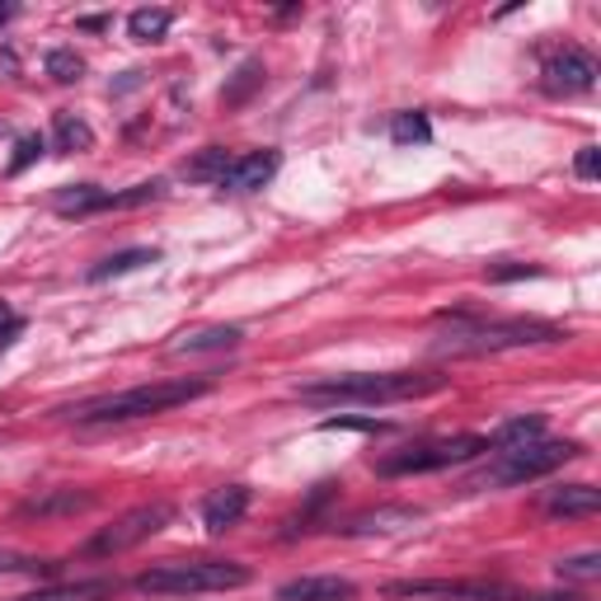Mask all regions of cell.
<instances>
[{"label": "cell", "mask_w": 601, "mask_h": 601, "mask_svg": "<svg viewBox=\"0 0 601 601\" xmlns=\"http://www.w3.org/2000/svg\"><path fill=\"white\" fill-rule=\"evenodd\" d=\"M170 24H174L170 10H132L128 14V33H132L136 43H161L165 33H170Z\"/></svg>", "instance_id": "cell-19"}, {"label": "cell", "mask_w": 601, "mask_h": 601, "mask_svg": "<svg viewBox=\"0 0 601 601\" xmlns=\"http://www.w3.org/2000/svg\"><path fill=\"white\" fill-rule=\"evenodd\" d=\"M447 391L441 371H352V376H325L300 385V400L310 404H400V400H418V395H437Z\"/></svg>", "instance_id": "cell-1"}, {"label": "cell", "mask_w": 601, "mask_h": 601, "mask_svg": "<svg viewBox=\"0 0 601 601\" xmlns=\"http://www.w3.org/2000/svg\"><path fill=\"white\" fill-rule=\"evenodd\" d=\"M282 170V155L277 151H250V155H240V161H231V170L221 174V184L226 193H254L263 184H273V174Z\"/></svg>", "instance_id": "cell-10"}, {"label": "cell", "mask_w": 601, "mask_h": 601, "mask_svg": "<svg viewBox=\"0 0 601 601\" xmlns=\"http://www.w3.org/2000/svg\"><path fill=\"white\" fill-rule=\"evenodd\" d=\"M240 343V329L236 325H217V329H198V334H184L174 352H217V348H236Z\"/></svg>", "instance_id": "cell-18"}, {"label": "cell", "mask_w": 601, "mask_h": 601, "mask_svg": "<svg viewBox=\"0 0 601 601\" xmlns=\"http://www.w3.org/2000/svg\"><path fill=\"white\" fill-rule=\"evenodd\" d=\"M540 269L536 263H507V269H489V277L493 282H512V277H536Z\"/></svg>", "instance_id": "cell-32"}, {"label": "cell", "mask_w": 601, "mask_h": 601, "mask_svg": "<svg viewBox=\"0 0 601 601\" xmlns=\"http://www.w3.org/2000/svg\"><path fill=\"white\" fill-rule=\"evenodd\" d=\"M573 170H578V179H597V174H601V151L597 146H582Z\"/></svg>", "instance_id": "cell-31"}, {"label": "cell", "mask_w": 601, "mask_h": 601, "mask_svg": "<svg viewBox=\"0 0 601 601\" xmlns=\"http://www.w3.org/2000/svg\"><path fill=\"white\" fill-rule=\"evenodd\" d=\"M47 76L57 85H76L85 76V62L70 47H57V52H47Z\"/></svg>", "instance_id": "cell-25"}, {"label": "cell", "mask_w": 601, "mask_h": 601, "mask_svg": "<svg viewBox=\"0 0 601 601\" xmlns=\"http://www.w3.org/2000/svg\"><path fill=\"white\" fill-rule=\"evenodd\" d=\"M484 451H489L484 437H428V441H409V447L391 451L376 470L385 474V480H400V474H433V470L466 466Z\"/></svg>", "instance_id": "cell-5"}, {"label": "cell", "mask_w": 601, "mask_h": 601, "mask_svg": "<svg viewBox=\"0 0 601 601\" xmlns=\"http://www.w3.org/2000/svg\"><path fill=\"white\" fill-rule=\"evenodd\" d=\"M109 597H113V582L95 578V582H66V588H39L20 601H109Z\"/></svg>", "instance_id": "cell-15"}, {"label": "cell", "mask_w": 601, "mask_h": 601, "mask_svg": "<svg viewBox=\"0 0 601 601\" xmlns=\"http://www.w3.org/2000/svg\"><path fill=\"white\" fill-rule=\"evenodd\" d=\"M47 151V141L39 136V132H29V136H20V146H14V161H10V174H24L39 155Z\"/></svg>", "instance_id": "cell-28"}, {"label": "cell", "mask_w": 601, "mask_h": 601, "mask_svg": "<svg viewBox=\"0 0 601 601\" xmlns=\"http://www.w3.org/2000/svg\"><path fill=\"white\" fill-rule=\"evenodd\" d=\"M165 198V184L161 179H146V184H132V188H122V193H109V211L118 207H141V203H161Z\"/></svg>", "instance_id": "cell-24"}, {"label": "cell", "mask_w": 601, "mask_h": 601, "mask_svg": "<svg viewBox=\"0 0 601 601\" xmlns=\"http://www.w3.org/2000/svg\"><path fill=\"white\" fill-rule=\"evenodd\" d=\"M231 161H236V155H226L221 146H207V151H198L184 165V179H193V184H221V174L231 170Z\"/></svg>", "instance_id": "cell-17"}, {"label": "cell", "mask_w": 601, "mask_h": 601, "mask_svg": "<svg viewBox=\"0 0 601 601\" xmlns=\"http://www.w3.org/2000/svg\"><path fill=\"white\" fill-rule=\"evenodd\" d=\"M211 391V381L198 376V381H151V385H132L122 395H103V400H90L80 409H66V418L76 423H132V418H151V414H170L179 404L198 400Z\"/></svg>", "instance_id": "cell-2"}, {"label": "cell", "mask_w": 601, "mask_h": 601, "mask_svg": "<svg viewBox=\"0 0 601 601\" xmlns=\"http://www.w3.org/2000/svg\"><path fill=\"white\" fill-rule=\"evenodd\" d=\"M250 582V569L236 559H165L136 573L132 588L141 597H203V592H236Z\"/></svg>", "instance_id": "cell-3"}, {"label": "cell", "mask_w": 601, "mask_h": 601, "mask_svg": "<svg viewBox=\"0 0 601 601\" xmlns=\"http://www.w3.org/2000/svg\"><path fill=\"white\" fill-rule=\"evenodd\" d=\"M597 507H601V489H592V484H564L545 499L550 517H592Z\"/></svg>", "instance_id": "cell-12"}, {"label": "cell", "mask_w": 601, "mask_h": 601, "mask_svg": "<svg viewBox=\"0 0 601 601\" xmlns=\"http://www.w3.org/2000/svg\"><path fill=\"white\" fill-rule=\"evenodd\" d=\"M320 428L325 433H385V428H391V423H385V418H348V414H339V418H325L320 423Z\"/></svg>", "instance_id": "cell-29"}, {"label": "cell", "mask_w": 601, "mask_h": 601, "mask_svg": "<svg viewBox=\"0 0 601 601\" xmlns=\"http://www.w3.org/2000/svg\"><path fill=\"white\" fill-rule=\"evenodd\" d=\"M573 456H578L573 441L540 437V441H526V447H517V451H499V461L480 474V484H532V480L555 474L559 466H569Z\"/></svg>", "instance_id": "cell-6"}, {"label": "cell", "mask_w": 601, "mask_h": 601, "mask_svg": "<svg viewBox=\"0 0 601 601\" xmlns=\"http://www.w3.org/2000/svg\"><path fill=\"white\" fill-rule=\"evenodd\" d=\"M52 211L57 217H90V211H109V193L99 184H70L52 198Z\"/></svg>", "instance_id": "cell-13"}, {"label": "cell", "mask_w": 601, "mask_h": 601, "mask_svg": "<svg viewBox=\"0 0 601 601\" xmlns=\"http://www.w3.org/2000/svg\"><path fill=\"white\" fill-rule=\"evenodd\" d=\"M170 522H174V507L170 503H141L132 512H122L113 526H103V532L90 540V555L95 559H118V555L136 550V545H146L151 536H161Z\"/></svg>", "instance_id": "cell-7"}, {"label": "cell", "mask_w": 601, "mask_h": 601, "mask_svg": "<svg viewBox=\"0 0 601 601\" xmlns=\"http://www.w3.org/2000/svg\"><path fill=\"white\" fill-rule=\"evenodd\" d=\"M597 85V57L588 47H559L550 62H545V90L550 95H588Z\"/></svg>", "instance_id": "cell-8"}, {"label": "cell", "mask_w": 601, "mask_h": 601, "mask_svg": "<svg viewBox=\"0 0 601 601\" xmlns=\"http://www.w3.org/2000/svg\"><path fill=\"white\" fill-rule=\"evenodd\" d=\"M52 146H57V151H90L95 146V132H90V122H85V118H76V113H57V118H52Z\"/></svg>", "instance_id": "cell-16"}, {"label": "cell", "mask_w": 601, "mask_h": 601, "mask_svg": "<svg viewBox=\"0 0 601 601\" xmlns=\"http://www.w3.org/2000/svg\"><path fill=\"white\" fill-rule=\"evenodd\" d=\"M95 499L90 493H76V489H57V493H47V499H33L24 512H39V517H52V512H80V507H90Z\"/></svg>", "instance_id": "cell-23"}, {"label": "cell", "mask_w": 601, "mask_h": 601, "mask_svg": "<svg viewBox=\"0 0 601 601\" xmlns=\"http://www.w3.org/2000/svg\"><path fill=\"white\" fill-rule=\"evenodd\" d=\"M564 329L545 320H474V315H451V329L441 339V352H503V348H526V343H559Z\"/></svg>", "instance_id": "cell-4"}, {"label": "cell", "mask_w": 601, "mask_h": 601, "mask_svg": "<svg viewBox=\"0 0 601 601\" xmlns=\"http://www.w3.org/2000/svg\"><path fill=\"white\" fill-rule=\"evenodd\" d=\"M155 259H161L155 250H122V254H113V259L95 263V269H90V282H109V277H122V273H136L141 263H155Z\"/></svg>", "instance_id": "cell-20"}, {"label": "cell", "mask_w": 601, "mask_h": 601, "mask_svg": "<svg viewBox=\"0 0 601 601\" xmlns=\"http://www.w3.org/2000/svg\"><path fill=\"white\" fill-rule=\"evenodd\" d=\"M244 512H250V489L226 484V489H217V493H207V499H203V526L211 536H221V532H231V526H240Z\"/></svg>", "instance_id": "cell-11"}, {"label": "cell", "mask_w": 601, "mask_h": 601, "mask_svg": "<svg viewBox=\"0 0 601 601\" xmlns=\"http://www.w3.org/2000/svg\"><path fill=\"white\" fill-rule=\"evenodd\" d=\"M545 437V418L540 414H522V418H507L499 433H493V441L489 447L493 451H517V447H526V441H540Z\"/></svg>", "instance_id": "cell-14"}, {"label": "cell", "mask_w": 601, "mask_h": 601, "mask_svg": "<svg viewBox=\"0 0 601 601\" xmlns=\"http://www.w3.org/2000/svg\"><path fill=\"white\" fill-rule=\"evenodd\" d=\"M259 80H263V66H259V62H244L240 76H236V85H226V90H221V103H231V109H236V103H244V95H250Z\"/></svg>", "instance_id": "cell-27"}, {"label": "cell", "mask_w": 601, "mask_h": 601, "mask_svg": "<svg viewBox=\"0 0 601 601\" xmlns=\"http://www.w3.org/2000/svg\"><path fill=\"white\" fill-rule=\"evenodd\" d=\"M277 601H358V582L339 573H306L277 588Z\"/></svg>", "instance_id": "cell-9"}, {"label": "cell", "mask_w": 601, "mask_h": 601, "mask_svg": "<svg viewBox=\"0 0 601 601\" xmlns=\"http://www.w3.org/2000/svg\"><path fill=\"white\" fill-rule=\"evenodd\" d=\"M418 512L414 507H381V512H367V517H352L343 532L348 536H362V532H391V522H414Z\"/></svg>", "instance_id": "cell-22"}, {"label": "cell", "mask_w": 601, "mask_h": 601, "mask_svg": "<svg viewBox=\"0 0 601 601\" xmlns=\"http://www.w3.org/2000/svg\"><path fill=\"white\" fill-rule=\"evenodd\" d=\"M33 569H47V564L29 559V555H10V550H0V573H33Z\"/></svg>", "instance_id": "cell-30"}, {"label": "cell", "mask_w": 601, "mask_h": 601, "mask_svg": "<svg viewBox=\"0 0 601 601\" xmlns=\"http://www.w3.org/2000/svg\"><path fill=\"white\" fill-rule=\"evenodd\" d=\"M10 14H14V10H10V6H0V24H6V20H10Z\"/></svg>", "instance_id": "cell-33"}, {"label": "cell", "mask_w": 601, "mask_h": 601, "mask_svg": "<svg viewBox=\"0 0 601 601\" xmlns=\"http://www.w3.org/2000/svg\"><path fill=\"white\" fill-rule=\"evenodd\" d=\"M391 141H395V146H423V141H433V122H428V113H395V122H391Z\"/></svg>", "instance_id": "cell-21"}, {"label": "cell", "mask_w": 601, "mask_h": 601, "mask_svg": "<svg viewBox=\"0 0 601 601\" xmlns=\"http://www.w3.org/2000/svg\"><path fill=\"white\" fill-rule=\"evenodd\" d=\"M559 578H569V582H592V578H601V555L588 550V555L559 559Z\"/></svg>", "instance_id": "cell-26"}]
</instances>
